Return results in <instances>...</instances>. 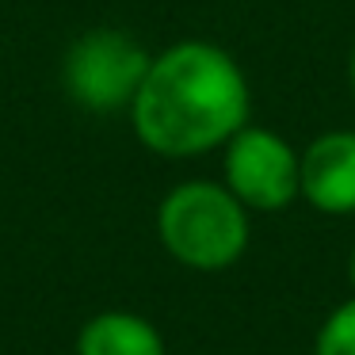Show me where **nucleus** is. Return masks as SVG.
Listing matches in <instances>:
<instances>
[{"instance_id":"f257e3e1","label":"nucleus","mask_w":355,"mask_h":355,"mask_svg":"<svg viewBox=\"0 0 355 355\" xmlns=\"http://www.w3.org/2000/svg\"><path fill=\"white\" fill-rule=\"evenodd\" d=\"M252 115V88L225 46L184 39L153 54L130 103V126L157 157L187 161L222 149Z\"/></svg>"},{"instance_id":"f03ea898","label":"nucleus","mask_w":355,"mask_h":355,"mask_svg":"<svg viewBox=\"0 0 355 355\" xmlns=\"http://www.w3.org/2000/svg\"><path fill=\"white\" fill-rule=\"evenodd\" d=\"M164 252L191 271H225L245 256L252 225L248 210L218 180H184L157 207Z\"/></svg>"},{"instance_id":"7ed1b4c3","label":"nucleus","mask_w":355,"mask_h":355,"mask_svg":"<svg viewBox=\"0 0 355 355\" xmlns=\"http://www.w3.org/2000/svg\"><path fill=\"white\" fill-rule=\"evenodd\" d=\"M153 54L126 27H88L62 54V88L92 115L130 111Z\"/></svg>"},{"instance_id":"20e7f679","label":"nucleus","mask_w":355,"mask_h":355,"mask_svg":"<svg viewBox=\"0 0 355 355\" xmlns=\"http://www.w3.org/2000/svg\"><path fill=\"white\" fill-rule=\"evenodd\" d=\"M222 184L245 210L279 214L298 199V149L268 126L245 123L222 146Z\"/></svg>"},{"instance_id":"39448f33","label":"nucleus","mask_w":355,"mask_h":355,"mask_svg":"<svg viewBox=\"0 0 355 355\" xmlns=\"http://www.w3.org/2000/svg\"><path fill=\"white\" fill-rule=\"evenodd\" d=\"M298 199L317 214H355V130H324L298 153Z\"/></svg>"},{"instance_id":"423d86ee","label":"nucleus","mask_w":355,"mask_h":355,"mask_svg":"<svg viewBox=\"0 0 355 355\" xmlns=\"http://www.w3.org/2000/svg\"><path fill=\"white\" fill-rule=\"evenodd\" d=\"M77 355H164V336L141 313L107 309L80 324Z\"/></svg>"},{"instance_id":"0eeeda50","label":"nucleus","mask_w":355,"mask_h":355,"mask_svg":"<svg viewBox=\"0 0 355 355\" xmlns=\"http://www.w3.org/2000/svg\"><path fill=\"white\" fill-rule=\"evenodd\" d=\"M313 355H355V294L321 321L313 336Z\"/></svg>"},{"instance_id":"6e6552de","label":"nucleus","mask_w":355,"mask_h":355,"mask_svg":"<svg viewBox=\"0 0 355 355\" xmlns=\"http://www.w3.org/2000/svg\"><path fill=\"white\" fill-rule=\"evenodd\" d=\"M347 283H352V291H355V245H352V252H347Z\"/></svg>"},{"instance_id":"1a4fd4ad","label":"nucleus","mask_w":355,"mask_h":355,"mask_svg":"<svg viewBox=\"0 0 355 355\" xmlns=\"http://www.w3.org/2000/svg\"><path fill=\"white\" fill-rule=\"evenodd\" d=\"M347 85H352V96H355V46H352V58H347Z\"/></svg>"}]
</instances>
